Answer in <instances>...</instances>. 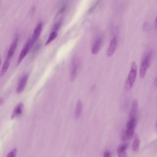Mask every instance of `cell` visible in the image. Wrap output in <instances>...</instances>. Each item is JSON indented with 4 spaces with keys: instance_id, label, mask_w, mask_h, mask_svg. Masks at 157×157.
<instances>
[{
    "instance_id": "7402d4cb",
    "label": "cell",
    "mask_w": 157,
    "mask_h": 157,
    "mask_svg": "<svg viewBox=\"0 0 157 157\" xmlns=\"http://www.w3.org/2000/svg\"><path fill=\"white\" fill-rule=\"evenodd\" d=\"M3 99L2 98H0V105H2L3 103Z\"/></svg>"
},
{
    "instance_id": "8fae6325",
    "label": "cell",
    "mask_w": 157,
    "mask_h": 157,
    "mask_svg": "<svg viewBox=\"0 0 157 157\" xmlns=\"http://www.w3.org/2000/svg\"><path fill=\"white\" fill-rule=\"evenodd\" d=\"M138 101L135 99L132 104L131 110L129 113V118H136L138 109Z\"/></svg>"
},
{
    "instance_id": "4fadbf2b",
    "label": "cell",
    "mask_w": 157,
    "mask_h": 157,
    "mask_svg": "<svg viewBox=\"0 0 157 157\" xmlns=\"http://www.w3.org/2000/svg\"><path fill=\"white\" fill-rule=\"evenodd\" d=\"M10 59L6 57L0 72V77L3 76L7 71L10 65Z\"/></svg>"
},
{
    "instance_id": "ba28073f",
    "label": "cell",
    "mask_w": 157,
    "mask_h": 157,
    "mask_svg": "<svg viewBox=\"0 0 157 157\" xmlns=\"http://www.w3.org/2000/svg\"><path fill=\"white\" fill-rule=\"evenodd\" d=\"M29 78L28 75H25L20 79L16 89V92L18 93L22 92L24 90Z\"/></svg>"
},
{
    "instance_id": "d6986e66",
    "label": "cell",
    "mask_w": 157,
    "mask_h": 157,
    "mask_svg": "<svg viewBox=\"0 0 157 157\" xmlns=\"http://www.w3.org/2000/svg\"><path fill=\"white\" fill-rule=\"evenodd\" d=\"M100 1L98 0L93 4L90 8L88 10V12L90 13H91L95 10L96 7L99 3Z\"/></svg>"
},
{
    "instance_id": "5b68a950",
    "label": "cell",
    "mask_w": 157,
    "mask_h": 157,
    "mask_svg": "<svg viewBox=\"0 0 157 157\" xmlns=\"http://www.w3.org/2000/svg\"><path fill=\"white\" fill-rule=\"evenodd\" d=\"M31 47L30 39H29L26 42L20 53L17 62V66L20 64L27 54Z\"/></svg>"
},
{
    "instance_id": "2e32d148",
    "label": "cell",
    "mask_w": 157,
    "mask_h": 157,
    "mask_svg": "<svg viewBox=\"0 0 157 157\" xmlns=\"http://www.w3.org/2000/svg\"><path fill=\"white\" fill-rule=\"evenodd\" d=\"M140 142V140L138 136L136 135H135L132 146V149L134 151L137 152L138 150Z\"/></svg>"
},
{
    "instance_id": "ac0fdd59",
    "label": "cell",
    "mask_w": 157,
    "mask_h": 157,
    "mask_svg": "<svg viewBox=\"0 0 157 157\" xmlns=\"http://www.w3.org/2000/svg\"><path fill=\"white\" fill-rule=\"evenodd\" d=\"M17 153V149L14 148L7 154L6 157H15Z\"/></svg>"
},
{
    "instance_id": "e0dca14e",
    "label": "cell",
    "mask_w": 157,
    "mask_h": 157,
    "mask_svg": "<svg viewBox=\"0 0 157 157\" xmlns=\"http://www.w3.org/2000/svg\"><path fill=\"white\" fill-rule=\"evenodd\" d=\"M57 36V32L55 31L52 32L48 36L45 44V45H46L51 42L56 38Z\"/></svg>"
},
{
    "instance_id": "30bf717a",
    "label": "cell",
    "mask_w": 157,
    "mask_h": 157,
    "mask_svg": "<svg viewBox=\"0 0 157 157\" xmlns=\"http://www.w3.org/2000/svg\"><path fill=\"white\" fill-rule=\"evenodd\" d=\"M24 107L23 104L20 103L15 108L11 116V118L12 119L20 116L22 113Z\"/></svg>"
},
{
    "instance_id": "277c9868",
    "label": "cell",
    "mask_w": 157,
    "mask_h": 157,
    "mask_svg": "<svg viewBox=\"0 0 157 157\" xmlns=\"http://www.w3.org/2000/svg\"><path fill=\"white\" fill-rule=\"evenodd\" d=\"M43 25L41 22L39 23L35 27L33 35L30 39L31 47L37 40L42 31Z\"/></svg>"
},
{
    "instance_id": "9c48e42d",
    "label": "cell",
    "mask_w": 157,
    "mask_h": 157,
    "mask_svg": "<svg viewBox=\"0 0 157 157\" xmlns=\"http://www.w3.org/2000/svg\"><path fill=\"white\" fill-rule=\"evenodd\" d=\"M18 40V37H16L11 44L8 50L6 57L10 59L13 56L16 49Z\"/></svg>"
},
{
    "instance_id": "52a82bcc",
    "label": "cell",
    "mask_w": 157,
    "mask_h": 157,
    "mask_svg": "<svg viewBox=\"0 0 157 157\" xmlns=\"http://www.w3.org/2000/svg\"><path fill=\"white\" fill-rule=\"evenodd\" d=\"M117 44V40L116 36L111 40L107 52V55L108 57L111 56L114 53Z\"/></svg>"
},
{
    "instance_id": "44dd1931",
    "label": "cell",
    "mask_w": 157,
    "mask_h": 157,
    "mask_svg": "<svg viewBox=\"0 0 157 157\" xmlns=\"http://www.w3.org/2000/svg\"><path fill=\"white\" fill-rule=\"evenodd\" d=\"M103 157H110V154L108 151H105Z\"/></svg>"
},
{
    "instance_id": "5bb4252c",
    "label": "cell",
    "mask_w": 157,
    "mask_h": 157,
    "mask_svg": "<svg viewBox=\"0 0 157 157\" xmlns=\"http://www.w3.org/2000/svg\"><path fill=\"white\" fill-rule=\"evenodd\" d=\"M82 104L81 101L79 99L77 102L75 112L74 116L76 119L78 118L80 116L82 109Z\"/></svg>"
},
{
    "instance_id": "6da1fadb",
    "label": "cell",
    "mask_w": 157,
    "mask_h": 157,
    "mask_svg": "<svg viewBox=\"0 0 157 157\" xmlns=\"http://www.w3.org/2000/svg\"><path fill=\"white\" fill-rule=\"evenodd\" d=\"M137 123L136 118H129L126 124V130L125 135L128 139H130L133 137L134 130Z\"/></svg>"
},
{
    "instance_id": "ffe728a7",
    "label": "cell",
    "mask_w": 157,
    "mask_h": 157,
    "mask_svg": "<svg viewBox=\"0 0 157 157\" xmlns=\"http://www.w3.org/2000/svg\"><path fill=\"white\" fill-rule=\"evenodd\" d=\"M61 24V21H59L56 23L54 26L53 31L57 32V30L59 29Z\"/></svg>"
},
{
    "instance_id": "7c38bea8",
    "label": "cell",
    "mask_w": 157,
    "mask_h": 157,
    "mask_svg": "<svg viewBox=\"0 0 157 157\" xmlns=\"http://www.w3.org/2000/svg\"><path fill=\"white\" fill-rule=\"evenodd\" d=\"M128 147L127 144L120 146L117 148V151L118 157H127L126 150Z\"/></svg>"
},
{
    "instance_id": "8992f818",
    "label": "cell",
    "mask_w": 157,
    "mask_h": 157,
    "mask_svg": "<svg viewBox=\"0 0 157 157\" xmlns=\"http://www.w3.org/2000/svg\"><path fill=\"white\" fill-rule=\"evenodd\" d=\"M78 63L76 59H74L71 63L70 78L71 80H74L76 78L78 71Z\"/></svg>"
},
{
    "instance_id": "3957f363",
    "label": "cell",
    "mask_w": 157,
    "mask_h": 157,
    "mask_svg": "<svg viewBox=\"0 0 157 157\" xmlns=\"http://www.w3.org/2000/svg\"><path fill=\"white\" fill-rule=\"evenodd\" d=\"M151 54H148L142 61L140 68V76L141 78H143L148 68L150 65Z\"/></svg>"
},
{
    "instance_id": "603a6c76",
    "label": "cell",
    "mask_w": 157,
    "mask_h": 157,
    "mask_svg": "<svg viewBox=\"0 0 157 157\" xmlns=\"http://www.w3.org/2000/svg\"><path fill=\"white\" fill-rule=\"evenodd\" d=\"M1 59L0 58V65L1 63Z\"/></svg>"
},
{
    "instance_id": "9a60e30c",
    "label": "cell",
    "mask_w": 157,
    "mask_h": 157,
    "mask_svg": "<svg viewBox=\"0 0 157 157\" xmlns=\"http://www.w3.org/2000/svg\"><path fill=\"white\" fill-rule=\"evenodd\" d=\"M102 44V39L98 38L95 42L92 47L91 52L93 54H97L99 51Z\"/></svg>"
},
{
    "instance_id": "7a4b0ae2",
    "label": "cell",
    "mask_w": 157,
    "mask_h": 157,
    "mask_svg": "<svg viewBox=\"0 0 157 157\" xmlns=\"http://www.w3.org/2000/svg\"><path fill=\"white\" fill-rule=\"evenodd\" d=\"M137 66L135 62L132 63L131 70L128 74L127 83L128 84L129 87L132 88L135 81L137 74Z\"/></svg>"
}]
</instances>
